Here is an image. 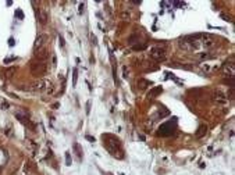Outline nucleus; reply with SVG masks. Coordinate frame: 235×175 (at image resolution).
Instances as JSON below:
<instances>
[{"label": "nucleus", "mask_w": 235, "mask_h": 175, "mask_svg": "<svg viewBox=\"0 0 235 175\" xmlns=\"http://www.w3.org/2000/svg\"><path fill=\"white\" fill-rule=\"evenodd\" d=\"M104 138L110 139V140H106L104 147L110 151V154L114 157H118V158H123V149H121V143L118 139H115L113 135H104Z\"/></svg>", "instance_id": "nucleus-1"}, {"label": "nucleus", "mask_w": 235, "mask_h": 175, "mask_svg": "<svg viewBox=\"0 0 235 175\" xmlns=\"http://www.w3.org/2000/svg\"><path fill=\"white\" fill-rule=\"evenodd\" d=\"M47 71V64L46 61H39V60H32L31 61V72L35 76H42Z\"/></svg>", "instance_id": "nucleus-2"}, {"label": "nucleus", "mask_w": 235, "mask_h": 175, "mask_svg": "<svg viewBox=\"0 0 235 175\" xmlns=\"http://www.w3.org/2000/svg\"><path fill=\"white\" fill-rule=\"evenodd\" d=\"M150 57L153 58L154 61H157V63H163V61H166L167 56H166L164 49H161V47H152Z\"/></svg>", "instance_id": "nucleus-3"}, {"label": "nucleus", "mask_w": 235, "mask_h": 175, "mask_svg": "<svg viewBox=\"0 0 235 175\" xmlns=\"http://www.w3.org/2000/svg\"><path fill=\"white\" fill-rule=\"evenodd\" d=\"M175 124V121L172 122V121H168V122H166V124H163L161 127L159 128V132H157V135L160 136H170L174 133V125Z\"/></svg>", "instance_id": "nucleus-4"}, {"label": "nucleus", "mask_w": 235, "mask_h": 175, "mask_svg": "<svg viewBox=\"0 0 235 175\" xmlns=\"http://www.w3.org/2000/svg\"><path fill=\"white\" fill-rule=\"evenodd\" d=\"M46 42H47V36H46V35H39V36L36 38L35 43H33V49H35V51H38V49L43 47Z\"/></svg>", "instance_id": "nucleus-5"}, {"label": "nucleus", "mask_w": 235, "mask_h": 175, "mask_svg": "<svg viewBox=\"0 0 235 175\" xmlns=\"http://www.w3.org/2000/svg\"><path fill=\"white\" fill-rule=\"evenodd\" d=\"M49 85V81H43V79H39L38 82H35V83L32 85V91H39V92H43L46 91V88H47Z\"/></svg>", "instance_id": "nucleus-6"}, {"label": "nucleus", "mask_w": 235, "mask_h": 175, "mask_svg": "<svg viewBox=\"0 0 235 175\" xmlns=\"http://www.w3.org/2000/svg\"><path fill=\"white\" fill-rule=\"evenodd\" d=\"M49 58V50L47 49H42L39 51H35V60L39 61H46Z\"/></svg>", "instance_id": "nucleus-7"}, {"label": "nucleus", "mask_w": 235, "mask_h": 175, "mask_svg": "<svg viewBox=\"0 0 235 175\" xmlns=\"http://www.w3.org/2000/svg\"><path fill=\"white\" fill-rule=\"evenodd\" d=\"M15 117L18 118V120H20V122H22V124L24 125H27V127H29V128H35V125L33 124H31V121L28 120V117H25V115H22L21 113H17V114H15Z\"/></svg>", "instance_id": "nucleus-8"}, {"label": "nucleus", "mask_w": 235, "mask_h": 175, "mask_svg": "<svg viewBox=\"0 0 235 175\" xmlns=\"http://www.w3.org/2000/svg\"><path fill=\"white\" fill-rule=\"evenodd\" d=\"M163 92V88L161 86H154L150 89V92L148 93V97H150V99H154V97H157L160 93Z\"/></svg>", "instance_id": "nucleus-9"}, {"label": "nucleus", "mask_w": 235, "mask_h": 175, "mask_svg": "<svg viewBox=\"0 0 235 175\" xmlns=\"http://www.w3.org/2000/svg\"><path fill=\"white\" fill-rule=\"evenodd\" d=\"M38 18H39L40 24H46V22H47V20H49V15H47V13H46L43 9H39V11H38Z\"/></svg>", "instance_id": "nucleus-10"}, {"label": "nucleus", "mask_w": 235, "mask_h": 175, "mask_svg": "<svg viewBox=\"0 0 235 175\" xmlns=\"http://www.w3.org/2000/svg\"><path fill=\"white\" fill-rule=\"evenodd\" d=\"M153 85V82L152 81H148V79H138V88H141V89H145V88H148V86H152Z\"/></svg>", "instance_id": "nucleus-11"}, {"label": "nucleus", "mask_w": 235, "mask_h": 175, "mask_svg": "<svg viewBox=\"0 0 235 175\" xmlns=\"http://www.w3.org/2000/svg\"><path fill=\"white\" fill-rule=\"evenodd\" d=\"M72 149L75 150L77 157H78V160L81 161V160H82V150H81V146H79V143H74V145H72Z\"/></svg>", "instance_id": "nucleus-12"}, {"label": "nucleus", "mask_w": 235, "mask_h": 175, "mask_svg": "<svg viewBox=\"0 0 235 175\" xmlns=\"http://www.w3.org/2000/svg\"><path fill=\"white\" fill-rule=\"evenodd\" d=\"M206 131H207V128H206L205 125H200L199 129H198V132H196V138H202V136L206 133Z\"/></svg>", "instance_id": "nucleus-13"}, {"label": "nucleus", "mask_w": 235, "mask_h": 175, "mask_svg": "<svg viewBox=\"0 0 235 175\" xmlns=\"http://www.w3.org/2000/svg\"><path fill=\"white\" fill-rule=\"evenodd\" d=\"M14 74H15V67H10V68H7L6 71H4V75H6L7 78H11Z\"/></svg>", "instance_id": "nucleus-14"}, {"label": "nucleus", "mask_w": 235, "mask_h": 175, "mask_svg": "<svg viewBox=\"0 0 235 175\" xmlns=\"http://www.w3.org/2000/svg\"><path fill=\"white\" fill-rule=\"evenodd\" d=\"M199 57L202 58V60H209V58H214L216 56H214V54H209V53H200V54H199Z\"/></svg>", "instance_id": "nucleus-15"}, {"label": "nucleus", "mask_w": 235, "mask_h": 175, "mask_svg": "<svg viewBox=\"0 0 235 175\" xmlns=\"http://www.w3.org/2000/svg\"><path fill=\"white\" fill-rule=\"evenodd\" d=\"M77 79H78V69H74V72H72V86H75L77 85Z\"/></svg>", "instance_id": "nucleus-16"}, {"label": "nucleus", "mask_w": 235, "mask_h": 175, "mask_svg": "<svg viewBox=\"0 0 235 175\" xmlns=\"http://www.w3.org/2000/svg\"><path fill=\"white\" fill-rule=\"evenodd\" d=\"M66 164L71 165V154H70V151H66Z\"/></svg>", "instance_id": "nucleus-17"}, {"label": "nucleus", "mask_w": 235, "mask_h": 175, "mask_svg": "<svg viewBox=\"0 0 235 175\" xmlns=\"http://www.w3.org/2000/svg\"><path fill=\"white\" fill-rule=\"evenodd\" d=\"M146 47L145 45H138V46H134V50H143Z\"/></svg>", "instance_id": "nucleus-18"}, {"label": "nucleus", "mask_w": 235, "mask_h": 175, "mask_svg": "<svg viewBox=\"0 0 235 175\" xmlns=\"http://www.w3.org/2000/svg\"><path fill=\"white\" fill-rule=\"evenodd\" d=\"M7 109H9V103L3 102L2 103V110H7Z\"/></svg>", "instance_id": "nucleus-19"}, {"label": "nucleus", "mask_w": 235, "mask_h": 175, "mask_svg": "<svg viewBox=\"0 0 235 175\" xmlns=\"http://www.w3.org/2000/svg\"><path fill=\"white\" fill-rule=\"evenodd\" d=\"M89 113H90V100L86 102V114H89Z\"/></svg>", "instance_id": "nucleus-20"}, {"label": "nucleus", "mask_w": 235, "mask_h": 175, "mask_svg": "<svg viewBox=\"0 0 235 175\" xmlns=\"http://www.w3.org/2000/svg\"><path fill=\"white\" fill-rule=\"evenodd\" d=\"M15 15H18V17H20V18H24V14H22V13L21 11H20V10H17V11H15Z\"/></svg>", "instance_id": "nucleus-21"}, {"label": "nucleus", "mask_w": 235, "mask_h": 175, "mask_svg": "<svg viewBox=\"0 0 235 175\" xmlns=\"http://www.w3.org/2000/svg\"><path fill=\"white\" fill-rule=\"evenodd\" d=\"M53 67H56L57 65V58H56V56H53V64H51Z\"/></svg>", "instance_id": "nucleus-22"}, {"label": "nucleus", "mask_w": 235, "mask_h": 175, "mask_svg": "<svg viewBox=\"0 0 235 175\" xmlns=\"http://www.w3.org/2000/svg\"><path fill=\"white\" fill-rule=\"evenodd\" d=\"M64 45H66V43H64V38L60 36V46H61V47H64Z\"/></svg>", "instance_id": "nucleus-23"}, {"label": "nucleus", "mask_w": 235, "mask_h": 175, "mask_svg": "<svg viewBox=\"0 0 235 175\" xmlns=\"http://www.w3.org/2000/svg\"><path fill=\"white\" fill-rule=\"evenodd\" d=\"M84 7H85V4H84V3L79 4V14H82V10H84Z\"/></svg>", "instance_id": "nucleus-24"}, {"label": "nucleus", "mask_w": 235, "mask_h": 175, "mask_svg": "<svg viewBox=\"0 0 235 175\" xmlns=\"http://www.w3.org/2000/svg\"><path fill=\"white\" fill-rule=\"evenodd\" d=\"M85 138H86L88 140H90V142H95V138H92V136H89V135H86Z\"/></svg>", "instance_id": "nucleus-25"}, {"label": "nucleus", "mask_w": 235, "mask_h": 175, "mask_svg": "<svg viewBox=\"0 0 235 175\" xmlns=\"http://www.w3.org/2000/svg\"><path fill=\"white\" fill-rule=\"evenodd\" d=\"M123 71H124V78H127V76H128V74H127V67H124V68H123Z\"/></svg>", "instance_id": "nucleus-26"}, {"label": "nucleus", "mask_w": 235, "mask_h": 175, "mask_svg": "<svg viewBox=\"0 0 235 175\" xmlns=\"http://www.w3.org/2000/svg\"><path fill=\"white\" fill-rule=\"evenodd\" d=\"M15 58H6V60H4V64H7V63H10V61H14Z\"/></svg>", "instance_id": "nucleus-27"}, {"label": "nucleus", "mask_w": 235, "mask_h": 175, "mask_svg": "<svg viewBox=\"0 0 235 175\" xmlns=\"http://www.w3.org/2000/svg\"><path fill=\"white\" fill-rule=\"evenodd\" d=\"M9 43H10V46H14V39H13V38H10Z\"/></svg>", "instance_id": "nucleus-28"}]
</instances>
